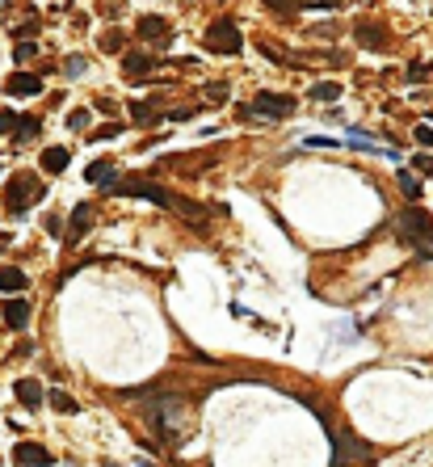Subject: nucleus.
<instances>
[{
    "instance_id": "obj_29",
    "label": "nucleus",
    "mask_w": 433,
    "mask_h": 467,
    "mask_svg": "<svg viewBox=\"0 0 433 467\" xmlns=\"http://www.w3.org/2000/svg\"><path fill=\"white\" fill-rule=\"evenodd\" d=\"M114 135H122V122H109V126H101V131L88 135V139H114Z\"/></svg>"
},
{
    "instance_id": "obj_32",
    "label": "nucleus",
    "mask_w": 433,
    "mask_h": 467,
    "mask_svg": "<svg viewBox=\"0 0 433 467\" xmlns=\"http://www.w3.org/2000/svg\"><path fill=\"white\" fill-rule=\"evenodd\" d=\"M413 164H417V173H425V177H429V173H433V160H429V156H417Z\"/></svg>"
},
{
    "instance_id": "obj_31",
    "label": "nucleus",
    "mask_w": 433,
    "mask_h": 467,
    "mask_svg": "<svg viewBox=\"0 0 433 467\" xmlns=\"http://www.w3.org/2000/svg\"><path fill=\"white\" fill-rule=\"evenodd\" d=\"M122 8H126V4H122V0H101V13H105V17H118V13H122Z\"/></svg>"
},
{
    "instance_id": "obj_3",
    "label": "nucleus",
    "mask_w": 433,
    "mask_h": 467,
    "mask_svg": "<svg viewBox=\"0 0 433 467\" xmlns=\"http://www.w3.org/2000/svg\"><path fill=\"white\" fill-rule=\"evenodd\" d=\"M202 42H206V51H215V55H240V46H244L240 25H236L232 17H219L215 25H206Z\"/></svg>"
},
{
    "instance_id": "obj_20",
    "label": "nucleus",
    "mask_w": 433,
    "mask_h": 467,
    "mask_svg": "<svg viewBox=\"0 0 433 467\" xmlns=\"http://www.w3.org/2000/svg\"><path fill=\"white\" fill-rule=\"evenodd\" d=\"M131 118H135V122H156V118H160V110H156V105H147V101H135V105H131Z\"/></svg>"
},
{
    "instance_id": "obj_33",
    "label": "nucleus",
    "mask_w": 433,
    "mask_h": 467,
    "mask_svg": "<svg viewBox=\"0 0 433 467\" xmlns=\"http://www.w3.org/2000/svg\"><path fill=\"white\" fill-rule=\"evenodd\" d=\"M206 97H215V101H223V97H227V84H211V88H206Z\"/></svg>"
},
{
    "instance_id": "obj_27",
    "label": "nucleus",
    "mask_w": 433,
    "mask_h": 467,
    "mask_svg": "<svg viewBox=\"0 0 433 467\" xmlns=\"http://www.w3.org/2000/svg\"><path fill=\"white\" fill-rule=\"evenodd\" d=\"M404 76H408L413 84H421V80H429V67H425V63H413V67H408Z\"/></svg>"
},
{
    "instance_id": "obj_28",
    "label": "nucleus",
    "mask_w": 433,
    "mask_h": 467,
    "mask_svg": "<svg viewBox=\"0 0 433 467\" xmlns=\"http://www.w3.org/2000/svg\"><path fill=\"white\" fill-rule=\"evenodd\" d=\"M67 126H76V131L88 126V110H72V114H67Z\"/></svg>"
},
{
    "instance_id": "obj_19",
    "label": "nucleus",
    "mask_w": 433,
    "mask_h": 467,
    "mask_svg": "<svg viewBox=\"0 0 433 467\" xmlns=\"http://www.w3.org/2000/svg\"><path fill=\"white\" fill-rule=\"evenodd\" d=\"M34 135H38V118H34V114H21V118H17L13 139H34Z\"/></svg>"
},
{
    "instance_id": "obj_34",
    "label": "nucleus",
    "mask_w": 433,
    "mask_h": 467,
    "mask_svg": "<svg viewBox=\"0 0 433 467\" xmlns=\"http://www.w3.org/2000/svg\"><path fill=\"white\" fill-rule=\"evenodd\" d=\"M269 8H278V13H291V0H269Z\"/></svg>"
},
{
    "instance_id": "obj_18",
    "label": "nucleus",
    "mask_w": 433,
    "mask_h": 467,
    "mask_svg": "<svg viewBox=\"0 0 433 467\" xmlns=\"http://www.w3.org/2000/svg\"><path fill=\"white\" fill-rule=\"evenodd\" d=\"M97 46H101L105 55H118V51H126V34L109 29V34H101V38H97Z\"/></svg>"
},
{
    "instance_id": "obj_23",
    "label": "nucleus",
    "mask_w": 433,
    "mask_h": 467,
    "mask_svg": "<svg viewBox=\"0 0 433 467\" xmlns=\"http://www.w3.org/2000/svg\"><path fill=\"white\" fill-rule=\"evenodd\" d=\"M400 190H404L408 198H421V181H417L413 173H400Z\"/></svg>"
},
{
    "instance_id": "obj_4",
    "label": "nucleus",
    "mask_w": 433,
    "mask_h": 467,
    "mask_svg": "<svg viewBox=\"0 0 433 467\" xmlns=\"http://www.w3.org/2000/svg\"><path fill=\"white\" fill-rule=\"evenodd\" d=\"M295 110H299V101L291 93H257V101L244 105L240 114L244 118H291Z\"/></svg>"
},
{
    "instance_id": "obj_9",
    "label": "nucleus",
    "mask_w": 433,
    "mask_h": 467,
    "mask_svg": "<svg viewBox=\"0 0 433 467\" xmlns=\"http://www.w3.org/2000/svg\"><path fill=\"white\" fill-rule=\"evenodd\" d=\"M139 38H143V42H164V38H168V21H164L160 13H143V17H139Z\"/></svg>"
},
{
    "instance_id": "obj_30",
    "label": "nucleus",
    "mask_w": 433,
    "mask_h": 467,
    "mask_svg": "<svg viewBox=\"0 0 433 467\" xmlns=\"http://www.w3.org/2000/svg\"><path fill=\"white\" fill-rule=\"evenodd\" d=\"M34 55H38V46H34V42H17V59H21V63H25V59H34Z\"/></svg>"
},
{
    "instance_id": "obj_24",
    "label": "nucleus",
    "mask_w": 433,
    "mask_h": 467,
    "mask_svg": "<svg viewBox=\"0 0 433 467\" xmlns=\"http://www.w3.org/2000/svg\"><path fill=\"white\" fill-rule=\"evenodd\" d=\"M413 135H417V143H421L425 152H429V147H433V122H421V126H417Z\"/></svg>"
},
{
    "instance_id": "obj_22",
    "label": "nucleus",
    "mask_w": 433,
    "mask_h": 467,
    "mask_svg": "<svg viewBox=\"0 0 433 467\" xmlns=\"http://www.w3.org/2000/svg\"><path fill=\"white\" fill-rule=\"evenodd\" d=\"M63 76H67V80L84 76V55H67V59H63Z\"/></svg>"
},
{
    "instance_id": "obj_7",
    "label": "nucleus",
    "mask_w": 433,
    "mask_h": 467,
    "mask_svg": "<svg viewBox=\"0 0 433 467\" xmlns=\"http://www.w3.org/2000/svg\"><path fill=\"white\" fill-rule=\"evenodd\" d=\"M88 228H93V202H76V211H72V228H67V244H80Z\"/></svg>"
},
{
    "instance_id": "obj_12",
    "label": "nucleus",
    "mask_w": 433,
    "mask_h": 467,
    "mask_svg": "<svg viewBox=\"0 0 433 467\" xmlns=\"http://www.w3.org/2000/svg\"><path fill=\"white\" fill-rule=\"evenodd\" d=\"M13 463L17 467H42V463H51V455H46L38 442H17V447H13Z\"/></svg>"
},
{
    "instance_id": "obj_17",
    "label": "nucleus",
    "mask_w": 433,
    "mask_h": 467,
    "mask_svg": "<svg viewBox=\"0 0 433 467\" xmlns=\"http://www.w3.org/2000/svg\"><path fill=\"white\" fill-rule=\"evenodd\" d=\"M307 97H312V101H337V97H341V84H337V80H320V84H312Z\"/></svg>"
},
{
    "instance_id": "obj_15",
    "label": "nucleus",
    "mask_w": 433,
    "mask_h": 467,
    "mask_svg": "<svg viewBox=\"0 0 433 467\" xmlns=\"http://www.w3.org/2000/svg\"><path fill=\"white\" fill-rule=\"evenodd\" d=\"M67 164H72V152H67V147H46V152H42V169H46V173H63Z\"/></svg>"
},
{
    "instance_id": "obj_13",
    "label": "nucleus",
    "mask_w": 433,
    "mask_h": 467,
    "mask_svg": "<svg viewBox=\"0 0 433 467\" xmlns=\"http://www.w3.org/2000/svg\"><path fill=\"white\" fill-rule=\"evenodd\" d=\"M84 177L93 181V185H118L114 177H118V164L114 160H93L88 169H84Z\"/></svg>"
},
{
    "instance_id": "obj_8",
    "label": "nucleus",
    "mask_w": 433,
    "mask_h": 467,
    "mask_svg": "<svg viewBox=\"0 0 433 467\" xmlns=\"http://www.w3.org/2000/svg\"><path fill=\"white\" fill-rule=\"evenodd\" d=\"M0 316H4L8 329H25L29 316H34V308H29L25 299H4V303H0Z\"/></svg>"
},
{
    "instance_id": "obj_2",
    "label": "nucleus",
    "mask_w": 433,
    "mask_h": 467,
    "mask_svg": "<svg viewBox=\"0 0 433 467\" xmlns=\"http://www.w3.org/2000/svg\"><path fill=\"white\" fill-rule=\"evenodd\" d=\"M400 232H404V240H408L417 253L433 257V215L425 206H408V211L400 215Z\"/></svg>"
},
{
    "instance_id": "obj_25",
    "label": "nucleus",
    "mask_w": 433,
    "mask_h": 467,
    "mask_svg": "<svg viewBox=\"0 0 433 467\" xmlns=\"http://www.w3.org/2000/svg\"><path fill=\"white\" fill-rule=\"evenodd\" d=\"M17 131V114L13 110H0V135H13Z\"/></svg>"
},
{
    "instance_id": "obj_26",
    "label": "nucleus",
    "mask_w": 433,
    "mask_h": 467,
    "mask_svg": "<svg viewBox=\"0 0 433 467\" xmlns=\"http://www.w3.org/2000/svg\"><path fill=\"white\" fill-rule=\"evenodd\" d=\"M261 55H265V59H274V63H282V59H286V51H282V46H274V42H261Z\"/></svg>"
},
{
    "instance_id": "obj_14",
    "label": "nucleus",
    "mask_w": 433,
    "mask_h": 467,
    "mask_svg": "<svg viewBox=\"0 0 433 467\" xmlns=\"http://www.w3.org/2000/svg\"><path fill=\"white\" fill-rule=\"evenodd\" d=\"M13 392H17V400H21L25 409H38V404L46 400V392H42V383H38V379H17V388H13Z\"/></svg>"
},
{
    "instance_id": "obj_11",
    "label": "nucleus",
    "mask_w": 433,
    "mask_h": 467,
    "mask_svg": "<svg viewBox=\"0 0 433 467\" xmlns=\"http://www.w3.org/2000/svg\"><path fill=\"white\" fill-rule=\"evenodd\" d=\"M8 93L13 97H34V93H42V76L38 72H13L8 76Z\"/></svg>"
},
{
    "instance_id": "obj_10",
    "label": "nucleus",
    "mask_w": 433,
    "mask_h": 467,
    "mask_svg": "<svg viewBox=\"0 0 433 467\" xmlns=\"http://www.w3.org/2000/svg\"><path fill=\"white\" fill-rule=\"evenodd\" d=\"M122 72H126V80H147L152 76V55L147 51H126Z\"/></svg>"
},
{
    "instance_id": "obj_21",
    "label": "nucleus",
    "mask_w": 433,
    "mask_h": 467,
    "mask_svg": "<svg viewBox=\"0 0 433 467\" xmlns=\"http://www.w3.org/2000/svg\"><path fill=\"white\" fill-rule=\"evenodd\" d=\"M46 400H51V409H55V413H76V400H72L67 392H59V388H55Z\"/></svg>"
},
{
    "instance_id": "obj_16",
    "label": "nucleus",
    "mask_w": 433,
    "mask_h": 467,
    "mask_svg": "<svg viewBox=\"0 0 433 467\" xmlns=\"http://www.w3.org/2000/svg\"><path fill=\"white\" fill-rule=\"evenodd\" d=\"M25 282H29V278H25L21 270H13V265H0V291H4V295H17V291H25Z\"/></svg>"
},
{
    "instance_id": "obj_1",
    "label": "nucleus",
    "mask_w": 433,
    "mask_h": 467,
    "mask_svg": "<svg viewBox=\"0 0 433 467\" xmlns=\"http://www.w3.org/2000/svg\"><path fill=\"white\" fill-rule=\"evenodd\" d=\"M46 198V185L38 181V173H29V169H21V173H13L8 177V185H4V202H8V211L13 215H25L29 211V202H42Z\"/></svg>"
},
{
    "instance_id": "obj_5",
    "label": "nucleus",
    "mask_w": 433,
    "mask_h": 467,
    "mask_svg": "<svg viewBox=\"0 0 433 467\" xmlns=\"http://www.w3.org/2000/svg\"><path fill=\"white\" fill-rule=\"evenodd\" d=\"M114 190H118L122 198H147V202H156V206H164V211H168V206H173V198H177V194H168L164 185L143 181V177H135V181H118Z\"/></svg>"
},
{
    "instance_id": "obj_6",
    "label": "nucleus",
    "mask_w": 433,
    "mask_h": 467,
    "mask_svg": "<svg viewBox=\"0 0 433 467\" xmlns=\"http://www.w3.org/2000/svg\"><path fill=\"white\" fill-rule=\"evenodd\" d=\"M354 38H358L366 51H387V46H392L387 34H383V25H375V21H358V25H354Z\"/></svg>"
}]
</instances>
